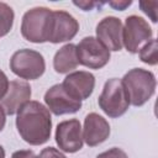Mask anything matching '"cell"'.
I'll return each mask as SVG.
<instances>
[{
    "instance_id": "obj_1",
    "label": "cell",
    "mask_w": 158,
    "mask_h": 158,
    "mask_svg": "<svg viewBox=\"0 0 158 158\" xmlns=\"http://www.w3.org/2000/svg\"><path fill=\"white\" fill-rule=\"evenodd\" d=\"M16 128L20 137L31 146H41L51 138L52 117L40 101L30 100L17 112Z\"/></svg>"
},
{
    "instance_id": "obj_2",
    "label": "cell",
    "mask_w": 158,
    "mask_h": 158,
    "mask_svg": "<svg viewBox=\"0 0 158 158\" xmlns=\"http://www.w3.org/2000/svg\"><path fill=\"white\" fill-rule=\"evenodd\" d=\"M121 83L126 90L130 104L133 106L144 105L156 93V75L143 68H133L128 70Z\"/></svg>"
},
{
    "instance_id": "obj_3",
    "label": "cell",
    "mask_w": 158,
    "mask_h": 158,
    "mask_svg": "<svg viewBox=\"0 0 158 158\" xmlns=\"http://www.w3.org/2000/svg\"><path fill=\"white\" fill-rule=\"evenodd\" d=\"M53 10L37 6L27 10L21 21L22 37L32 43H44L49 40Z\"/></svg>"
},
{
    "instance_id": "obj_4",
    "label": "cell",
    "mask_w": 158,
    "mask_h": 158,
    "mask_svg": "<svg viewBox=\"0 0 158 158\" xmlns=\"http://www.w3.org/2000/svg\"><path fill=\"white\" fill-rule=\"evenodd\" d=\"M98 104L100 109L111 118H117L126 114L130 106V100L121 79L111 78L106 80L98 99Z\"/></svg>"
},
{
    "instance_id": "obj_5",
    "label": "cell",
    "mask_w": 158,
    "mask_h": 158,
    "mask_svg": "<svg viewBox=\"0 0 158 158\" xmlns=\"http://www.w3.org/2000/svg\"><path fill=\"white\" fill-rule=\"evenodd\" d=\"M10 69L21 79L36 80L43 75L46 70V62L40 52L30 48H22L11 56Z\"/></svg>"
},
{
    "instance_id": "obj_6",
    "label": "cell",
    "mask_w": 158,
    "mask_h": 158,
    "mask_svg": "<svg viewBox=\"0 0 158 158\" xmlns=\"http://www.w3.org/2000/svg\"><path fill=\"white\" fill-rule=\"evenodd\" d=\"M152 37L153 31L143 17L137 15H130L126 17L122 28V46H125L127 52L132 54L138 53L139 48L151 41Z\"/></svg>"
},
{
    "instance_id": "obj_7",
    "label": "cell",
    "mask_w": 158,
    "mask_h": 158,
    "mask_svg": "<svg viewBox=\"0 0 158 158\" xmlns=\"http://www.w3.org/2000/svg\"><path fill=\"white\" fill-rule=\"evenodd\" d=\"M75 46L78 63L89 69H101L110 60V51L96 37H84Z\"/></svg>"
},
{
    "instance_id": "obj_8",
    "label": "cell",
    "mask_w": 158,
    "mask_h": 158,
    "mask_svg": "<svg viewBox=\"0 0 158 158\" xmlns=\"http://www.w3.org/2000/svg\"><path fill=\"white\" fill-rule=\"evenodd\" d=\"M56 143L59 151L65 153H75L83 148V128L78 118L64 120L57 125L56 128Z\"/></svg>"
},
{
    "instance_id": "obj_9",
    "label": "cell",
    "mask_w": 158,
    "mask_h": 158,
    "mask_svg": "<svg viewBox=\"0 0 158 158\" xmlns=\"http://www.w3.org/2000/svg\"><path fill=\"white\" fill-rule=\"evenodd\" d=\"M44 104L49 112L60 116L75 114L81 109V101L73 99L62 86V84L52 85L44 94Z\"/></svg>"
},
{
    "instance_id": "obj_10",
    "label": "cell",
    "mask_w": 158,
    "mask_h": 158,
    "mask_svg": "<svg viewBox=\"0 0 158 158\" xmlns=\"http://www.w3.org/2000/svg\"><path fill=\"white\" fill-rule=\"evenodd\" d=\"M79 31V22L67 11L56 10L52 14L49 40L51 43H62L73 40Z\"/></svg>"
},
{
    "instance_id": "obj_11",
    "label": "cell",
    "mask_w": 158,
    "mask_h": 158,
    "mask_svg": "<svg viewBox=\"0 0 158 158\" xmlns=\"http://www.w3.org/2000/svg\"><path fill=\"white\" fill-rule=\"evenodd\" d=\"M60 84L73 99L83 101L93 94L95 88V77L90 72L77 70L69 73Z\"/></svg>"
},
{
    "instance_id": "obj_12",
    "label": "cell",
    "mask_w": 158,
    "mask_h": 158,
    "mask_svg": "<svg viewBox=\"0 0 158 158\" xmlns=\"http://www.w3.org/2000/svg\"><path fill=\"white\" fill-rule=\"evenodd\" d=\"M122 22L115 16H106L96 25V38L111 52L122 49Z\"/></svg>"
},
{
    "instance_id": "obj_13",
    "label": "cell",
    "mask_w": 158,
    "mask_h": 158,
    "mask_svg": "<svg viewBox=\"0 0 158 158\" xmlns=\"http://www.w3.org/2000/svg\"><path fill=\"white\" fill-rule=\"evenodd\" d=\"M31 94V86L27 81L20 79L11 80L6 94L0 100V106L6 115H15L26 102L30 101Z\"/></svg>"
},
{
    "instance_id": "obj_14",
    "label": "cell",
    "mask_w": 158,
    "mask_h": 158,
    "mask_svg": "<svg viewBox=\"0 0 158 158\" xmlns=\"http://www.w3.org/2000/svg\"><path fill=\"white\" fill-rule=\"evenodd\" d=\"M110 136V125L101 115L90 112L84 118L83 139L89 147H95L105 142Z\"/></svg>"
},
{
    "instance_id": "obj_15",
    "label": "cell",
    "mask_w": 158,
    "mask_h": 158,
    "mask_svg": "<svg viewBox=\"0 0 158 158\" xmlns=\"http://www.w3.org/2000/svg\"><path fill=\"white\" fill-rule=\"evenodd\" d=\"M79 65L77 58V46L67 43L59 48L53 57V68L59 74H69Z\"/></svg>"
},
{
    "instance_id": "obj_16",
    "label": "cell",
    "mask_w": 158,
    "mask_h": 158,
    "mask_svg": "<svg viewBox=\"0 0 158 158\" xmlns=\"http://www.w3.org/2000/svg\"><path fill=\"white\" fill-rule=\"evenodd\" d=\"M158 43L156 38H152L151 41H148L147 43H144L139 51H138V56L141 62L149 64V65H157L158 63Z\"/></svg>"
},
{
    "instance_id": "obj_17",
    "label": "cell",
    "mask_w": 158,
    "mask_h": 158,
    "mask_svg": "<svg viewBox=\"0 0 158 158\" xmlns=\"http://www.w3.org/2000/svg\"><path fill=\"white\" fill-rule=\"evenodd\" d=\"M15 14L10 5L0 1V37L6 36L14 25Z\"/></svg>"
},
{
    "instance_id": "obj_18",
    "label": "cell",
    "mask_w": 158,
    "mask_h": 158,
    "mask_svg": "<svg viewBox=\"0 0 158 158\" xmlns=\"http://www.w3.org/2000/svg\"><path fill=\"white\" fill-rule=\"evenodd\" d=\"M141 10L152 20V22H157V6L158 2L157 1H141L139 4Z\"/></svg>"
},
{
    "instance_id": "obj_19",
    "label": "cell",
    "mask_w": 158,
    "mask_h": 158,
    "mask_svg": "<svg viewBox=\"0 0 158 158\" xmlns=\"http://www.w3.org/2000/svg\"><path fill=\"white\" fill-rule=\"evenodd\" d=\"M96 158H128V156L126 154V152L118 147H114L110 148L100 154L96 156Z\"/></svg>"
},
{
    "instance_id": "obj_20",
    "label": "cell",
    "mask_w": 158,
    "mask_h": 158,
    "mask_svg": "<svg viewBox=\"0 0 158 158\" xmlns=\"http://www.w3.org/2000/svg\"><path fill=\"white\" fill-rule=\"evenodd\" d=\"M37 158H67V157L59 149H57L54 147H47L40 152Z\"/></svg>"
},
{
    "instance_id": "obj_21",
    "label": "cell",
    "mask_w": 158,
    "mask_h": 158,
    "mask_svg": "<svg viewBox=\"0 0 158 158\" xmlns=\"http://www.w3.org/2000/svg\"><path fill=\"white\" fill-rule=\"evenodd\" d=\"M73 4L75 6H78V7H80L84 11H90L95 6H101L105 2H98V1H73Z\"/></svg>"
},
{
    "instance_id": "obj_22",
    "label": "cell",
    "mask_w": 158,
    "mask_h": 158,
    "mask_svg": "<svg viewBox=\"0 0 158 158\" xmlns=\"http://www.w3.org/2000/svg\"><path fill=\"white\" fill-rule=\"evenodd\" d=\"M9 79H7V75L0 69V100L4 98V95L6 94L7 91V88H9Z\"/></svg>"
},
{
    "instance_id": "obj_23",
    "label": "cell",
    "mask_w": 158,
    "mask_h": 158,
    "mask_svg": "<svg viewBox=\"0 0 158 158\" xmlns=\"http://www.w3.org/2000/svg\"><path fill=\"white\" fill-rule=\"evenodd\" d=\"M11 158H37V156L35 154L33 151L30 149H21V151H16L12 153Z\"/></svg>"
},
{
    "instance_id": "obj_24",
    "label": "cell",
    "mask_w": 158,
    "mask_h": 158,
    "mask_svg": "<svg viewBox=\"0 0 158 158\" xmlns=\"http://www.w3.org/2000/svg\"><path fill=\"white\" fill-rule=\"evenodd\" d=\"M111 7H114L115 10H118V11H123L126 7H128L131 4H132V1L131 0H121V1H109L107 2Z\"/></svg>"
},
{
    "instance_id": "obj_25",
    "label": "cell",
    "mask_w": 158,
    "mask_h": 158,
    "mask_svg": "<svg viewBox=\"0 0 158 158\" xmlns=\"http://www.w3.org/2000/svg\"><path fill=\"white\" fill-rule=\"evenodd\" d=\"M5 123H6V114H5V111L2 110V107L0 106V132L4 130Z\"/></svg>"
},
{
    "instance_id": "obj_26",
    "label": "cell",
    "mask_w": 158,
    "mask_h": 158,
    "mask_svg": "<svg viewBox=\"0 0 158 158\" xmlns=\"http://www.w3.org/2000/svg\"><path fill=\"white\" fill-rule=\"evenodd\" d=\"M0 158H5V149L1 144H0Z\"/></svg>"
}]
</instances>
